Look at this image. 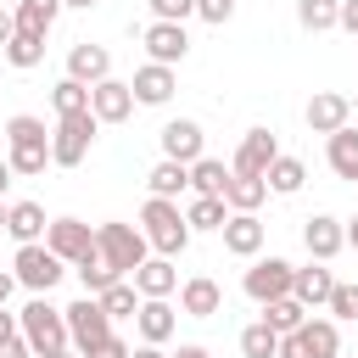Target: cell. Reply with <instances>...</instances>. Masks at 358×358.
Listing matches in <instances>:
<instances>
[{"mask_svg": "<svg viewBox=\"0 0 358 358\" xmlns=\"http://www.w3.org/2000/svg\"><path fill=\"white\" fill-rule=\"evenodd\" d=\"M45 229H50V218H45V207H39V201H11L6 235H11L17 246H34V241H45Z\"/></svg>", "mask_w": 358, "mask_h": 358, "instance_id": "cell-21", "label": "cell"}, {"mask_svg": "<svg viewBox=\"0 0 358 358\" xmlns=\"http://www.w3.org/2000/svg\"><path fill=\"white\" fill-rule=\"evenodd\" d=\"M140 235L151 241L157 257H179V252L190 246V224H185L179 201H162V196H145V207H140Z\"/></svg>", "mask_w": 358, "mask_h": 358, "instance_id": "cell-2", "label": "cell"}, {"mask_svg": "<svg viewBox=\"0 0 358 358\" xmlns=\"http://www.w3.org/2000/svg\"><path fill=\"white\" fill-rule=\"evenodd\" d=\"M95 112H73V117H56V129H50V162L56 168H78L84 157H90V145H95Z\"/></svg>", "mask_w": 358, "mask_h": 358, "instance_id": "cell-6", "label": "cell"}, {"mask_svg": "<svg viewBox=\"0 0 358 358\" xmlns=\"http://www.w3.org/2000/svg\"><path fill=\"white\" fill-rule=\"evenodd\" d=\"M73 274H78V285H84V296H101L106 285H117V280H123V274H117V268H112V263H106L101 252H95L90 263H78Z\"/></svg>", "mask_w": 358, "mask_h": 358, "instance_id": "cell-37", "label": "cell"}, {"mask_svg": "<svg viewBox=\"0 0 358 358\" xmlns=\"http://www.w3.org/2000/svg\"><path fill=\"white\" fill-rule=\"evenodd\" d=\"M145 185H151V196H162V201H179V190H190V168L162 157V162L145 173Z\"/></svg>", "mask_w": 358, "mask_h": 358, "instance_id": "cell-29", "label": "cell"}, {"mask_svg": "<svg viewBox=\"0 0 358 358\" xmlns=\"http://www.w3.org/2000/svg\"><path fill=\"white\" fill-rule=\"evenodd\" d=\"M302 117H308V129H313V134H324V140H330L336 129H347V123H352V95H341V90H319V95L308 101V112H302Z\"/></svg>", "mask_w": 358, "mask_h": 358, "instance_id": "cell-15", "label": "cell"}, {"mask_svg": "<svg viewBox=\"0 0 358 358\" xmlns=\"http://www.w3.org/2000/svg\"><path fill=\"white\" fill-rule=\"evenodd\" d=\"M224 185H229V168L218 157L190 162V196H224Z\"/></svg>", "mask_w": 358, "mask_h": 358, "instance_id": "cell-33", "label": "cell"}, {"mask_svg": "<svg viewBox=\"0 0 358 358\" xmlns=\"http://www.w3.org/2000/svg\"><path fill=\"white\" fill-rule=\"evenodd\" d=\"M324 157H330V168L341 173V179H352L358 185V129L347 123V129H336L330 140H324Z\"/></svg>", "mask_w": 358, "mask_h": 358, "instance_id": "cell-26", "label": "cell"}, {"mask_svg": "<svg viewBox=\"0 0 358 358\" xmlns=\"http://www.w3.org/2000/svg\"><path fill=\"white\" fill-rule=\"evenodd\" d=\"M296 336H302L308 358H341V324H336V319H324V313L313 319V313H308V324H302Z\"/></svg>", "mask_w": 358, "mask_h": 358, "instance_id": "cell-25", "label": "cell"}, {"mask_svg": "<svg viewBox=\"0 0 358 358\" xmlns=\"http://www.w3.org/2000/svg\"><path fill=\"white\" fill-rule=\"evenodd\" d=\"M6 185H11V162L0 157V196H6Z\"/></svg>", "mask_w": 358, "mask_h": 358, "instance_id": "cell-52", "label": "cell"}, {"mask_svg": "<svg viewBox=\"0 0 358 358\" xmlns=\"http://www.w3.org/2000/svg\"><path fill=\"white\" fill-rule=\"evenodd\" d=\"M263 201H268V179H252V173H235V168H229L224 207H229V213H257Z\"/></svg>", "mask_w": 358, "mask_h": 358, "instance_id": "cell-24", "label": "cell"}, {"mask_svg": "<svg viewBox=\"0 0 358 358\" xmlns=\"http://www.w3.org/2000/svg\"><path fill=\"white\" fill-rule=\"evenodd\" d=\"M241 358H280V336L257 319V324H246L241 330Z\"/></svg>", "mask_w": 358, "mask_h": 358, "instance_id": "cell-38", "label": "cell"}, {"mask_svg": "<svg viewBox=\"0 0 358 358\" xmlns=\"http://www.w3.org/2000/svg\"><path fill=\"white\" fill-rule=\"evenodd\" d=\"M218 235H224V252H229V257H257L263 241H268V224H263L257 213H229V224H224Z\"/></svg>", "mask_w": 358, "mask_h": 358, "instance_id": "cell-17", "label": "cell"}, {"mask_svg": "<svg viewBox=\"0 0 358 358\" xmlns=\"http://www.w3.org/2000/svg\"><path fill=\"white\" fill-rule=\"evenodd\" d=\"M352 112H358V95H352Z\"/></svg>", "mask_w": 358, "mask_h": 358, "instance_id": "cell-56", "label": "cell"}, {"mask_svg": "<svg viewBox=\"0 0 358 358\" xmlns=\"http://www.w3.org/2000/svg\"><path fill=\"white\" fill-rule=\"evenodd\" d=\"M134 330H140V341L162 347V341H173V330H179V308H173L168 296H145L140 313H134Z\"/></svg>", "mask_w": 358, "mask_h": 358, "instance_id": "cell-18", "label": "cell"}, {"mask_svg": "<svg viewBox=\"0 0 358 358\" xmlns=\"http://www.w3.org/2000/svg\"><path fill=\"white\" fill-rule=\"evenodd\" d=\"M11 274H17V285L22 291H34V296H50L56 285H62V274H67V263L45 246V241H34V246H17V257H11Z\"/></svg>", "mask_w": 358, "mask_h": 358, "instance_id": "cell-5", "label": "cell"}, {"mask_svg": "<svg viewBox=\"0 0 358 358\" xmlns=\"http://www.w3.org/2000/svg\"><path fill=\"white\" fill-rule=\"evenodd\" d=\"M0 358H39V352H34V347H28V336L17 330V336H11L6 347H0Z\"/></svg>", "mask_w": 358, "mask_h": 358, "instance_id": "cell-43", "label": "cell"}, {"mask_svg": "<svg viewBox=\"0 0 358 358\" xmlns=\"http://www.w3.org/2000/svg\"><path fill=\"white\" fill-rule=\"evenodd\" d=\"M134 90L123 84V78H101L95 90H90V112H95V123H129L134 117Z\"/></svg>", "mask_w": 358, "mask_h": 358, "instance_id": "cell-14", "label": "cell"}, {"mask_svg": "<svg viewBox=\"0 0 358 358\" xmlns=\"http://www.w3.org/2000/svg\"><path fill=\"white\" fill-rule=\"evenodd\" d=\"M336 28H347V34L358 39V0H341V17H336Z\"/></svg>", "mask_w": 358, "mask_h": 358, "instance_id": "cell-44", "label": "cell"}, {"mask_svg": "<svg viewBox=\"0 0 358 358\" xmlns=\"http://www.w3.org/2000/svg\"><path fill=\"white\" fill-rule=\"evenodd\" d=\"M129 90H134V101H140V106H168V101H173V90H179V78H173V67L145 62V67H134Z\"/></svg>", "mask_w": 358, "mask_h": 358, "instance_id": "cell-19", "label": "cell"}, {"mask_svg": "<svg viewBox=\"0 0 358 358\" xmlns=\"http://www.w3.org/2000/svg\"><path fill=\"white\" fill-rule=\"evenodd\" d=\"M134 358H168V352H162V347H151V341H140V347H134Z\"/></svg>", "mask_w": 358, "mask_h": 358, "instance_id": "cell-50", "label": "cell"}, {"mask_svg": "<svg viewBox=\"0 0 358 358\" xmlns=\"http://www.w3.org/2000/svg\"><path fill=\"white\" fill-rule=\"evenodd\" d=\"M157 140H162V157H168V162H185V168H190V162L207 157V134H201L196 117H168Z\"/></svg>", "mask_w": 358, "mask_h": 358, "instance_id": "cell-11", "label": "cell"}, {"mask_svg": "<svg viewBox=\"0 0 358 358\" xmlns=\"http://www.w3.org/2000/svg\"><path fill=\"white\" fill-rule=\"evenodd\" d=\"M263 324H268L274 336H296V330L308 324V308H302L296 296H280V302H268V308H263Z\"/></svg>", "mask_w": 358, "mask_h": 358, "instance_id": "cell-31", "label": "cell"}, {"mask_svg": "<svg viewBox=\"0 0 358 358\" xmlns=\"http://www.w3.org/2000/svg\"><path fill=\"white\" fill-rule=\"evenodd\" d=\"M11 336H17V313H6V308H0V347H6Z\"/></svg>", "mask_w": 358, "mask_h": 358, "instance_id": "cell-48", "label": "cell"}, {"mask_svg": "<svg viewBox=\"0 0 358 358\" xmlns=\"http://www.w3.org/2000/svg\"><path fill=\"white\" fill-rule=\"evenodd\" d=\"M347 246H358V213L347 218Z\"/></svg>", "mask_w": 358, "mask_h": 358, "instance_id": "cell-53", "label": "cell"}, {"mask_svg": "<svg viewBox=\"0 0 358 358\" xmlns=\"http://www.w3.org/2000/svg\"><path fill=\"white\" fill-rule=\"evenodd\" d=\"M330 291H336V274H330V263H308V268H296V285H291V296H296L302 308H324V302H330Z\"/></svg>", "mask_w": 358, "mask_h": 358, "instance_id": "cell-23", "label": "cell"}, {"mask_svg": "<svg viewBox=\"0 0 358 358\" xmlns=\"http://www.w3.org/2000/svg\"><path fill=\"white\" fill-rule=\"evenodd\" d=\"M291 285H296V263H285V257H252V268H246V280H241V291H246L257 308L291 296Z\"/></svg>", "mask_w": 358, "mask_h": 358, "instance_id": "cell-7", "label": "cell"}, {"mask_svg": "<svg viewBox=\"0 0 358 358\" xmlns=\"http://www.w3.org/2000/svg\"><path fill=\"white\" fill-rule=\"evenodd\" d=\"M45 358H78V352H73V347H62V352H45Z\"/></svg>", "mask_w": 358, "mask_h": 358, "instance_id": "cell-55", "label": "cell"}, {"mask_svg": "<svg viewBox=\"0 0 358 358\" xmlns=\"http://www.w3.org/2000/svg\"><path fill=\"white\" fill-rule=\"evenodd\" d=\"M6 218H11V201H6V196H0V229H6Z\"/></svg>", "mask_w": 358, "mask_h": 358, "instance_id": "cell-54", "label": "cell"}, {"mask_svg": "<svg viewBox=\"0 0 358 358\" xmlns=\"http://www.w3.org/2000/svg\"><path fill=\"white\" fill-rule=\"evenodd\" d=\"M11 34H17V17H11V6H0V50L11 45Z\"/></svg>", "mask_w": 358, "mask_h": 358, "instance_id": "cell-46", "label": "cell"}, {"mask_svg": "<svg viewBox=\"0 0 358 358\" xmlns=\"http://www.w3.org/2000/svg\"><path fill=\"white\" fill-rule=\"evenodd\" d=\"M67 78H78V84H101V78H112V50L106 45H90V39H78L73 50H67Z\"/></svg>", "mask_w": 358, "mask_h": 358, "instance_id": "cell-20", "label": "cell"}, {"mask_svg": "<svg viewBox=\"0 0 358 358\" xmlns=\"http://www.w3.org/2000/svg\"><path fill=\"white\" fill-rule=\"evenodd\" d=\"M168 358H213V352H207L201 341H185V347H179V352H168Z\"/></svg>", "mask_w": 358, "mask_h": 358, "instance_id": "cell-47", "label": "cell"}, {"mask_svg": "<svg viewBox=\"0 0 358 358\" xmlns=\"http://www.w3.org/2000/svg\"><path fill=\"white\" fill-rule=\"evenodd\" d=\"M62 11H67L62 0H17V6H11V17H17L22 34H50Z\"/></svg>", "mask_w": 358, "mask_h": 358, "instance_id": "cell-27", "label": "cell"}, {"mask_svg": "<svg viewBox=\"0 0 358 358\" xmlns=\"http://www.w3.org/2000/svg\"><path fill=\"white\" fill-rule=\"evenodd\" d=\"M6 162L22 179H34V173L50 168V129H45V117H34V112L6 117Z\"/></svg>", "mask_w": 358, "mask_h": 358, "instance_id": "cell-1", "label": "cell"}, {"mask_svg": "<svg viewBox=\"0 0 358 358\" xmlns=\"http://www.w3.org/2000/svg\"><path fill=\"white\" fill-rule=\"evenodd\" d=\"M324 308H330V319H336V324H341V319H352V324H358V285L336 280V291H330V302H324Z\"/></svg>", "mask_w": 358, "mask_h": 358, "instance_id": "cell-39", "label": "cell"}, {"mask_svg": "<svg viewBox=\"0 0 358 358\" xmlns=\"http://www.w3.org/2000/svg\"><path fill=\"white\" fill-rule=\"evenodd\" d=\"M0 56H6L17 73H28V67H39V62H45V34H22V28H17V34H11V45H6Z\"/></svg>", "mask_w": 358, "mask_h": 358, "instance_id": "cell-32", "label": "cell"}, {"mask_svg": "<svg viewBox=\"0 0 358 358\" xmlns=\"http://www.w3.org/2000/svg\"><path fill=\"white\" fill-rule=\"evenodd\" d=\"M95 246H101V257L123 274V280H134V268L151 257V241L134 229V224H117V218H106V224H95Z\"/></svg>", "mask_w": 358, "mask_h": 358, "instance_id": "cell-4", "label": "cell"}, {"mask_svg": "<svg viewBox=\"0 0 358 358\" xmlns=\"http://www.w3.org/2000/svg\"><path fill=\"white\" fill-rule=\"evenodd\" d=\"M179 313H185V319H213V313H224V285H218L213 274L179 280Z\"/></svg>", "mask_w": 358, "mask_h": 358, "instance_id": "cell-16", "label": "cell"}, {"mask_svg": "<svg viewBox=\"0 0 358 358\" xmlns=\"http://www.w3.org/2000/svg\"><path fill=\"white\" fill-rule=\"evenodd\" d=\"M140 45H145V62H162V67H179V62L190 56L185 22H145V28H140Z\"/></svg>", "mask_w": 358, "mask_h": 358, "instance_id": "cell-10", "label": "cell"}, {"mask_svg": "<svg viewBox=\"0 0 358 358\" xmlns=\"http://www.w3.org/2000/svg\"><path fill=\"white\" fill-rule=\"evenodd\" d=\"M185 224H190V235H196V229H224V224H229V207H224V196H190V207H185Z\"/></svg>", "mask_w": 358, "mask_h": 358, "instance_id": "cell-30", "label": "cell"}, {"mask_svg": "<svg viewBox=\"0 0 358 358\" xmlns=\"http://www.w3.org/2000/svg\"><path fill=\"white\" fill-rule=\"evenodd\" d=\"M17 330L28 336V347H34L39 358L73 347V336H67V308H56V302H45V296H34V302L17 313Z\"/></svg>", "mask_w": 358, "mask_h": 358, "instance_id": "cell-3", "label": "cell"}, {"mask_svg": "<svg viewBox=\"0 0 358 358\" xmlns=\"http://www.w3.org/2000/svg\"><path fill=\"white\" fill-rule=\"evenodd\" d=\"M134 291H140V296H173V291H179L173 257H145V263L134 268Z\"/></svg>", "mask_w": 358, "mask_h": 358, "instance_id": "cell-22", "label": "cell"}, {"mask_svg": "<svg viewBox=\"0 0 358 358\" xmlns=\"http://www.w3.org/2000/svg\"><path fill=\"white\" fill-rule=\"evenodd\" d=\"M280 358H308V347H302V336H280Z\"/></svg>", "mask_w": 358, "mask_h": 358, "instance_id": "cell-45", "label": "cell"}, {"mask_svg": "<svg viewBox=\"0 0 358 358\" xmlns=\"http://www.w3.org/2000/svg\"><path fill=\"white\" fill-rule=\"evenodd\" d=\"M302 246H308L313 263H336L341 246H347V224L330 218V213H313V218H302Z\"/></svg>", "mask_w": 358, "mask_h": 358, "instance_id": "cell-13", "label": "cell"}, {"mask_svg": "<svg viewBox=\"0 0 358 358\" xmlns=\"http://www.w3.org/2000/svg\"><path fill=\"white\" fill-rule=\"evenodd\" d=\"M151 6V22H185L196 17V0H145Z\"/></svg>", "mask_w": 358, "mask_h": 358, "instance_id": "cell-40", "label": "cell"}, {"mask_svg": "<svg viewBox=\"0 0 358 358\" xmlns=\"http://www.w3.org/2000/svg\"><path fill=\"white\" fill-rule=\"evenodd\" d=\"M67 336H73V352L84 358L90 347H101L106 336H117L112 330V313L101 308V296H78L73 308H67Z\"/></svg>", "mask_w": 358, "mask_h": 358, "instance_id": "cell-8", "label": "cell"}, {"mask_svg": "<svg viewBox=\"0 0 358 358\" xmlns=\"http://www.w3.org/2000/svg\"><path fill=\"white\" fill-rule=\"evenodd\" d=\"M196 17L213 22V28H224V22L235 17V0H196Z\"/></svg>", "mask_w": 358, "mask_h": 358, "instance_id": "cell-41", "label": "cell"}, {"mask_svg": "<svg viewBox=\"0 0 358 358\" xmlns=\"http://www.w3.org/2000/svg\"><path fill=\"white\" fill-rule=\"evenodd\" d=\"M140 302H145V296L134 291V280H117V285H106V291H101V308L112 313V324H117V319H134V313H140Z\"/></svg>", "mask_w": 358, "mask_h": 358, "instance_id": "cell-35", "label": "cell"}, {"mask_svg": "<svg viewBox=\"0 0 358 358\" xmlns=\"http://www.w3.org/2000/svg\"><path fill=\"white\" fill-rule=\"evenodd\" d=\"M45 246L67 263V268H78V263H90L101 246H95V229L84 224V218H50V229H45Z\"/></svg>", "mask_w": 358, "mask_h": 358, "instance_id": "cell-9", "label": "cell"}, {"mask_svg": "<svg viewBox=\"0 0 358 358\" xmlns=\"http://www.w3.org/2000/svg\"><path fill=\"white\" fill-rule=\"evenodd\" d=\"M274 157H280V140H274V129H263V123H257V129H246V134H241V145H235V162H229V168H235V173L263 179V173L274 168Z\"/></svg>", "mask_w": 358, "mask_h": 358, "instance_id": "cell-12", "label": "cell"}, {"mask_svg": "<svg viewBox=\"0 0 358 358\" xmlns=\"http://www.w3.org/2000/svg\"><path fill=\"white\" fill-rule=\"evenodd\" d=\"M84 358H134V347H129L123 336H106V341H101V347H90Z\"/></svg>", "mask_w": 358, "mask_h": 358, "instance_id": "cell-42", "label": "cell"}, {"mask_svg": "<svg viewBox=\"0 0 358 358\" xmlns=\"http://www.w3.org/2000/svg\"><path fill=\"white\" fill-rule=\"evenodd\" d=\"M50 106H56V117L90 112V84H78V78H56V84H50Z\"/></svg>", "mask_w": 358, "mask_h": 358, "instance_id": "cell-34", "label": "cell"}, {"mask_svg": "<svg viewBox=\"0 0 358 358\" xmlns=\"http://www.w3.org/2000/svg\"><path fill=\"white\" fill-rule=\"evenodd\" d=\"M62 6H67V11H95L101 0H62Z\"/></svg>", "mask_w": 358, "mask_h": 358, "instance_id": "cell-51", "label": "cell"}, {"mask_svg": "<svg viewBox=\"0 0 358 358\" xmlns=\"http://www.w3.org/2000/svg\"><path fill=\"white\" fill-rule=\"evenodd\" d=\"M11 291H17V274H0V308L11 302Z\"/></svg>", "mask_w": 358, "mask_h": 358, "instance_id": "cell-49", "label": "cell"}, {"mask_svg": "<svg viewBox=\"0 0 358 358\" xmlns=\"http://www.w3.org/2000/svg\"><path fill=\"white\" fill-rule=\"evenodd\" d=\"M336 17H341V0H296V22L308 34H330Z\"/></svg>", "mask_w": 358, "mask_h": 358, "instance_id": "cell-36", "label": "cell"}, {"mask_svg": "<svg viewBox=\"0 0 358 358\" xmlns=\"http://www.w3.org/2000/svg\"><path fill=\"white\" fill-rule=\"evenodd\" d=\"M263 179H268V196H296V190L308 185V162H302V157H285V151H280V157H274V168H268Z\"/></svg>", "mask_w": 358, "mask_h": 358, "instance_id": "cell-28", "label": "cell"}]
</instances>
